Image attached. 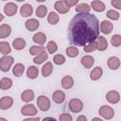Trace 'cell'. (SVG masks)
<instances>
[{"mask_svg": "<svg viewBox=\"0 0 121 121\" xmlns=\"http://www.w3.org/2000/svg\"><path fill=\"white\" fill-rule=\"evenodd\" d=\"M65 52H66V55H67L69 58H75V57H77V56L78 55V53H79L78 47H76V46H74V45L67 47Z\"/></svg>", "mask_w": 121, "mask_h": 121, "instance_id": "836d02e7", "label": "cell"}, {"mask_svg": "<svg viewBox=\"0 0 121 121\" xmlns=\"http://www.w3.org/2000/svg\"><path fill=\"white\" fill-rule=\"evenodd\" d=\"M14 62V59L11 56H3L0 59V70L2 72H8Z\"/></svg>", "mask_w": 121, "mask_h": 121, "instance_id": "7a4b0ae2", "label": "cell"}, {"mask_svg": "<svg viewBox=\"0 0 121 121\" xmlns=\"http://www.w3.org/2000/svg\"><path fill=\"white\" fill-rule=\"evenodd\" d=\"M92 121H103L101 118H98V117H94L93 119H92Z\"/></svg>", "mask_w": 121, "mask_h": 121, "instance_id": "7dc6e473", "label": "cell"}, {"mask_svg": "<svg viewBox=\"0 0 121 121\" xmlns=\"http://www.w3.org/2000/svg\"><path fill=\"white\" fill-rule=\"evenodd\" d=\"M37 105L38 108L43 111V112H46L50 109L51 107V102L49 100V98L45 95H40L37 98Z\"/></svg>", "mask_w": 121, "mask_h": 121, "instance_id": "277c9868", "label": "cell"}, {"mask_svg": "<svg viewBox=\"0 0 121 121\" xmlns=\"http://www.w3.org/2000/svg\"><path fill=\"white\" fill-rule=\"evenodd\" d=\"M69 109L72 112H80L83 109V103L78 98H72L69 101Z\"/></svg>", "mask_w": 121, "mask_h": 121, "instance_id": "5b68a950", "label": "cell"}, {"mask_svg": "<svg viewBox=\"0 0 121 121\" xmlns=\"http://www.w3.org/2000/svg\"><path fill=\"white\" fill-rule=\"evenodd\" d=\"M59 120L60 121H72L73 118L69 113H61L59 116Z\"/></svg>", "mask_w": 121, "mask_h": 121, "instance_id": "60d3db41", "label": "cell"}, {"mask_svg": "<svg viewBox=\"0 0 121 121\" xmlns=\"http://www.w3.org/2000/svg\"><path fill=\"white\" fill-rule=\"evenodd\" d=\"M77 121H87V118L85 115H79L78 118H77Z\"/></svg>", "mask_w": 121, "mask_h": 121, "instance_id": "f6af8a7d", "label": "cell"}, {"mask_svg": "<svg viewBox=\"0 0 121 121\" xmlns=\"http://www.w3.org/2000/svg\"><path fill=\"white\" fill-rule=\"evenodd\" d=\"M106 15H107V17H108L109 19L113 20V21L118 20V19H119V17H120L119 12H118V11H116V10H114V9H110V10H108Z\"/></svg>", "mask_w": 121, "mask_h": 121, "instance_id": "8d00e7d4", "label": "cell"}, {"mask_svg": "<svg viewBox=\"0 0 121 121\" xmlns=\"http://www.w3.org/2000/svg\"><path fill=\"white\" fill-rule=\"evenodd\" d=\"M52 98L53 101L57 104H61L64 102L65 100V94L60 91V90H56L53 94H52Z\"/></svg>", "mask_w": 121, "mask_h": 121, "instance_id": "4fadbf2b", "label": "cell"}, {"mask_svg": "<svg viewBox=\"0 0 121 121\" xmlns=\"http://www.w3.org/2000/svg\"><path fill=\"white\" fill-rule=\"evenodd\" d=\"M33 13V8L29 4H25L20 8V14L22 17H29Z\"/></svg>", "mask_w": 121, "mask_h": 121, "instance_id": "2e32d148", "label": "cell"}, {"mask_svg": "<svg viewBox=\"0 0 121 121\" xmlns=\"http://www.w3.org/2000/svg\"><path fill=\"white\" fill-rule=\"evenodd\" d=\"M26 40H24L23 38H16L12 42V46L16 50H22V49H24L26 47Z\"/></svg>", "mask_w": 121, "mask_h": 121, "instance_id": "7402d4cb", "label": "cell"}, {"mask_svg": "<svg viewBox=\"0 0 121 121\" xmlns=\"http://www.w3.org/2000/svg\"><path fill=\"white\" fill-rule=\"evenodd\" d=\"M47 14V8L43 5H41L37 8L36 9V15L39 17V18H43L45 17V15Z\"/></svg>", "mask_w": 121, "mask_h": 121, "instance_id": "e575fe53", "label": "cell"}, {"mask_svg": "<svg viewBox=\"0 0 121 121\" xmlns=\"http://www.w3.org/2000/svg\"><path fill=\"white\" fill-rule=\"evenodd\" d=\"M0 51H1V54L4 55V56H8L10 52H11V47L9 45V43L8 42H0Z\"/></svg>", "mask_w": 121, "mask_h": 121, "instance_id": "83f0119b", "label": "cell"}, {"mask_svg": "<svg viewBox=\"0 0 121 121\" xmlns=\"http://www.w3.org/2000/svg\"><path fill=\"white\" fill-rule=\"evenodd\" d=\"M61 86L62 88L68 90V89H71L73 86H74V79L71 76H65L62 78L61 79Z\"/></svg>", "mask_w": 121, "mask_h": 121, "instance_id": "44dd1931", "label": "cell"}, {"mask_svg": "<svg viewBox=\"0 0 121 121\" xmlns=\"http://www.w3.org/2000/svg\"><path fill=\"white\" fill-rule=\"evenodd\" d=\"M120 60L117 57H110L107 60V65L111 70H117L120 67Z\"/></svg>", "mask_w": 121, "mask_h": 121, "instance_id": "5bb4252c", "label": "cell"}, {"mask_svg": "<svg viewBox=\"0 0 121 121\" xmlns=\"http://www.w3.org/2000/svg\"><path fill=\"white\" fill-rule=\"evenodd\" d=\"M75 10L78 13H90L91 7L87 3H80L78 6H76Z\"/></svg>", "mask_w": 121, "mask_h": 121, "instance_id": "cb8c5ba5", "label": "cell"}, {"mask_svg": "<svg viewBox=\"0 0 121 121\" xmlns=\"http://www.w3.org/2000/svg\"><path fill=\"white\" fill-rule=\"evenodd\" d=\"M25 26H26V28L28 31H35L40 26V22L38 20L34 19V18H31V19H28V20L26 21Z\"/></svg>", "mask_w": 121, "mask_h": 121, "instance_id": "8fae6325", "label": "cell"}, {"mask_svg": "<svg viewBox=\"0 0 121 121\" xmlns=\"http://www.w3.org/2000/svg\"><path fill=\"white\" fill-rule=\"evenodd\" d=\"M98 19L92 13H78L68 26L69 42L77 46H85L99 36Z\"/></svg>", "mask_w": 121, "mask_h": 121, "instance_id": "6da1fadb", "label": "cell"}, {"mask_svg": "<svg viewBox=\"0 0 121 121\" xmlns=\"http://www.w3.org/2000/svg\"><path fill=\"white\" fill-rule=\"evenodd\" d=\"M33 42L39 45H43L46 42V36L43 32H37L33 35Z\"/></svg>", "mask_w": 121, "mask_h": 121, "instance_id": "e0dca14e", "label": "cell"}, {"mask_svg": "<svg viewBox=\"0 0 121 121\" xmlns=\"http://www.w3.org/2000/svg\"><path fill=\"white\" fill-rule=\"evenodd\" d=\"M25 72V66L22 63H16L12 68V73L15 77H21Z\"/></svg>", "mask_w": 121, "mask_h": 121, "instance_id": "f546056e", "label": "cell"}, {"mask_svg": "<svg viewBox=\"0 0 121 121\" xmlns=\"http://www.w3.org/2000/svg\"><path fill=\"white\" fill-rule=\"evenodd\" d=\"M106 99L109 103H112V104H116L120 101V95L117 91L115 90H112V91H109L106 95Z\"/></svg>", "mask_w": 121, "mask_h": 121, "instance_id": "52a82bcc", "label": "cell"}, {"mask_svg": "<svg viewBox=\"0 0 121 121\" xmlns=\"http://www.w3.org/2000/svg\"><path fill=\"white\" fill-rule=\"evenodd\" d=\"M3 19H4V16H3L2 14H0V23L3 21Z\"/></svg>", "mask_w": 121, "mask_h": 121, "instance_id": "c3c4849f", "label": "cell"}, {"mask_svg": "<svg viewBox=\"0 0 121 121\" xmlns=\"http://www.w3.org/2000/svg\"><path fill=\"white\" fill-rule=\"evenodd\" d=\"M48 58V53H46L45 51H43V53H41L40 55L36 56L34 59H33V62L35 64H41L43 62H44Z\"/></svg>", "mask_w": 121, "mask_h": 121, "instance_id": "d6a6232c", "label": "cell"}, {"mask_svg": "<svg viewBox=\"0 0 121 121\" xmlns=\"http://www.w3.org/2000/svg\"><path fill=\"white\" fill-rule=\"evenodd\" d=\"M96 42H97V49L99 51H105L108 48V42L106 38H104L103 36H98Z\"/></svg>", "mask_w": 121, "mask_h": 121, "instance_id": "4316f807", "label": "cell"}, {"mask_svg": "<svg viewBox=\"0 0 121 121\" xmlns=\"http://www.w3.org/2000/svg\"><path fill=\"white\" fill-rule=\"evenodd\" d=\"M42 121H57L54 117H44Z\"/></svg>", "mask_w": 121, "mask_h": 121, "instance_id": "bcb514c9", "label": "cell"}, {"mask_svg": "<svg viewBox=\"0 0 121 121\" xmlns=\"http://www.w3.org/2000/svg\"><path fill=\"white\" fill-rule=\"evenodd\" d=\"M21 113L26 116H33L37 113V108L33 104H26L22 107Z\"/></svg>", "mask_w": 121, "mask_h": 121, "instance_id": "8992f818", "label": "cell"}, {"mask_svg": "<svg viewBox=\"0 0 121 121\" xmlns=\"http://www.w3.org/2000/svg\"><path fill=\"white\" fill-rule=\"evenodd\" d=\"M80 63L87 69L91 68L94 63H95V59L93 56H90V55H86V56H83L81 59H80Z\"/></svg>", "mask_w": 121, "mask_h": 121, "instance_id": "9a60e30c", "label": "cell"}, {"mask_svg": "<svg viewBox=\"0 0 121 121\" xmlns=\"http://www.w3.org/2000/svg\"><path fill=\"white\" fill-rule=\"evenodd\" d=\"M111 43L114 47H118L121 45V35L115 34L111 38Z\"/></svg>", "mask_w": 121, "mask_h": 121, "instance_id": "f35d334b", "label": "cell"}, {"mask_svg": "<svg viewBox=\"0 0 121 121\" xmlns=\"http://www.w3.org/2000/svg\"><path fill=\"white\" fill-rule=\"evenodd\" d=\"M43 51H45V48L43 45H32L29 48V53L30 55H33V56H38Z\"/></svg>", "mask_w": 121, "mask_h": 121, "instance_id": "1f68e13d", "label": "cell"}, {"mask_svg": "<svg viewBox=\"0 0 121 121\" xmlns=\"http://www.w3.org/2000/svg\"><path fill=\"white\" fill-rule=\"evenodd\" d=\"M113 28V25L112 22L107 21V20H103L100 24H99V29L103 34H110L112 31Z\"/></svg>", "mask_w": 121, "mask_h": 121, "instance_id": "9c48e42d", "label": "cell"}, {"mask_svg": "<svg viewBox=\"0 0 121 121\" xmlns=\"http://www.w3.org/2000/svg\"><path fill=\"white\" fill-rule=\"evenodd\" d=\"M11 33V27L9 25L7 24H2L0 26V38L5 39L8 36H9Z\"/></svg>", "mask_w": 121, "mask_h": 121, "instance_id": "ffe728a7", "label": "cell"}, {"mask_svg": "<svg viewBox=\"0 0 121 121\" xmlns=\"http://www.w3.org/2000/svg\"><path fill=\"white\" fill-rule=\"evenodd\" d=\"M13 105V98L10 96H3L0 99V109L8 110Z\"/></svg>", "mask_w": 121, "mask_h": 121, "instance_id": "7c38bea8", "label": "cell"}, {"mask_svg": "<svg viewBox=\"0 0 121 121\" xmlns=\"http://www.w3.org/2000/svg\"><path fill=\"white\" fill-rule=\"evenodd\" d=\"M12 86V79L9 78H2L0 80V89L8 90Z\"/></svg>", "mask_w": 121, "mask_h": 121, "instance_id": "f1b7e54d", "label": "cell"}, {"mask_svg": "<svg viewBox=\"0 0 121 121\" xmlns=\"http://www.w3.org/2000/svg\"><path fill=\"white\" fill-rule=\"evenodd\" d=\"M52 72H53V64L50 61L45 62V64L42 68V74H43V76L44 78L49 77L52 74Z\"/></svg>", "mask_w": 121, "mask_h": 121, "instance_id": "d4e9b609", "label": "cell"}, {"mask_svg": "<svg viewBox=\"0 0 121 121\" xmlns=\"http://www.w3.org/2000/svg\"><path fill=\"white\" fill-rule=\"evenodd\" d=\"M54 9L60 14H65L70 10V8L65 4L64 0H60V1H57L54 4Z\"/></svg>", "mask_w": 121, "mask_h": 121, "instance_id": "ba28073f", "label": "cell"}, {"mask_svg": "<svg viewBox=\"0 0 121 121\" xmlns=\"http://www.w3.org/2000/svg\"><path fill=\"white\" fill-rule=\"evenodd\" d=\"M21 99L24 102H30L34 99V92L31 89H27L25 90L22 94H21Z\"/></svg>", "mask_w": 121, "mask_h": 121, "instance_id": "ac0fdd59", "label": "cell"}, {"mask_svg": "<svg viewBox=\"0 0 121 121\" xmlns=\"http://www.w3.org/2000/svg\"><path fill=\"white\" fill-rule=\"evenodd\" d=\"M38 75H39V69L36 66L31 65V66H29L27 68V70H26V76H27L28 78L35 79L38 77Z\"/></svg>", "mask_w": 121, "mask_h": 121, "instance_id": "484cf974", "label": "cell"}, {"mask_svg": "<svg viewBox=\"0 0 121 121\" xmlns=\"http://www.w3.org/2000/svg\"><path fill=\"white\" fill-rule=\"evenodd\" d=\"M23 121H40V117H32V118H26Z\"/></svg>", "mask_w": 121, "mask_h": 121, "instance_id": "ee69618b", "label": "cell"}, {"mask_svg": "<svg viewBox=\"0 0 121 121\" xmlns=\"http://www.w3.org/2000/svg\"><path fill=\"white\" fill-rule=\"evenodd\" d=\"M46 49H47L48 53L53 54L58 50V45L54 41H49L47 43V44H46Z\"/></svg>", "mask_w": 121, "mask_h": 121, "instance_id": "74e56055", "label": "cell"}, {"mask_svg": "<svg viewBox=\"0 0 121 121\" xmlns=\"http://www.w3.org/2000/svg\"><path fill=\"white\" fill-rule=\"evenodd\" d=\"M83 49H84V51H85L86 53H91V52L95 51V49H97V42L95 41V42H93V43H90L86 44V45L83 47Z\"/></svg>", "mask_w": 121, "mask_h": 121, "instance_id": "d590c367", "label": "cell"}, {"mask_svg": "<svg viewBox=\"0 0 121 121\" xmlns=\"http://www.w3.org/2000/svg\"><path fill=\"white\" fill-rule=\"evenodd\" d=\"M60 21V16L57 12L55 11H51L49 12L48 16H47V22L50 24V25H57Z\"/></svg>", "mask_w": 121, "mask_h": 121, "instance_id": "4dcf8cb0", "label": "cell"}, {"mask_svg": "<svg viewBox=\"0 0 121 121\" xmlns=\"http://www.w3.org/2000/svg\"><path fill=\"white\" fill-rule=\"evenodd\" d=\"M53 61H54V63L57 64V65H62V64L65 62V58H64V56L61 55V54H57V55L54 56Z\"/></svg>", "mask_w": 121, "mask_h": 121, "instance_id": "ab89813d", "label": "cell"}, {"mask_svg": "<svg viewBox=\"0 0 121 121\" xmlns=\"http://www.w3.org/2000/svg\"><path fill=\"white\" fill-rule=\"evenodd\" d=\"M17 9H18L17 5L14 4V3H12V2L7 3L4 6V12L8 16H13V15H15L16 12H17Z\"/></svg>", "mask_w": 121, "mask_h": 121, "instance_id": "30bf717a", "label": "cell"}, {"mask_svg": "<svg viewBox=\"0 0 121 121\" xmlns=\"http://www.w3.org/2000/svg\"><path fill=\"white\" fill-rule=\"evenodd\" d=\"M92 9L96 12H102L105 10V4L100 0H94L91 2Z\"/></svg>", "mask_w": 121, "mask_h": 121, "instance_id": "d6986e66", "label": "cell"}, {"mask_svg": "<svg viewBox=\"0 0 121 121\" xmlns=\"http://www.w3.org/2000/svg\"><path fill=\"white\" fill-rule=\"evenodd\" d=\"M102 74H103L102 68H101L100 66H96V67H95V68L92 70V72H91V74H90V78H91L92 80H97V79H99V78H101Z\"/></svg>", "mask_w": 121, "mask_h": 121, "instance_id": "603a6c76", "label": "cell"}, {"mask_svg": "<svg viewBox=\"0 0 121 121\" xmlns=\"http://www.w3.org/2000/svg\"><path fill=\"white\" fill-rule=\"evenodd\" d=\"M64 2H65V4H66L69 8H71V7L76 6V5L78 3V0H64Z\"/></svg>", "mask_w": 121, "mask_h": 121, "instance_id": "7bdbcfd3", "label": "cell"}, {"mask_svg": "<svg viewBox=\"0 0 121 121\" xmlns=\"http://www.w3.org/2000/svg\"><path fill=\"white\" fill-rule=\"evenodd\" d=\"M111 4L113 8H115L117 9H121V0H112Z\"/></svg>", "mask_w": 121, "mask_h": 121, "instance_id": "b9f144b4", "label": "cell"}, {"mask_svg": "<svg viewBox=\"0 0 121 121\" xmlns=\"http://www.w3.org/2000/svg\"><path fill=\"white\" fill-rule=\"evenodd\" d=\"M0 121H8L6 118H4V117H0Z\"/></svg>", "mask_w": 121, "mask_h": 121, "instance_id": "681fc988", "label": "cell"}, {"mask_svg": "<svg viewBox=\"0 0 121 121\" xmlns=\"http://www.w3.org/2000/svg\"><path fill=\"white\" fill-rule=\"evenodd\" d=\"M98 113H99V115L101 117H103L106 120H110V119H112L114 116V111H113V109L112 107L106 106V105H103V106H101L99 108Z\"/></svg>", "mask_w": 121, "mask_h": 121, "instance_id": "3957f363", "label": "cell"}]
</instances>
